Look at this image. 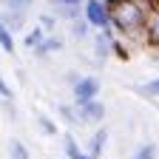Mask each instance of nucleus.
I'll return each mask as SVG.
<instances>
[{
    "label": "nucleus",
    "mask_w": 159,
    "mask_h": 159,
    "mask_svg": "<svg viewBox=\"0 0 159 159\" xmlns=\"http://www.w3.org/2000/svg\"><path fill=\"white\" fill-rule=\"evenodd\" d=\"M111 57L116 60H131V43L122 37H114V43H111Z\"/></svg>",
    "instance_id": "obj_15"
},
{
    "label": "nucleus",
    "mask_w": 159,
    "mask_h": 159,
    "mask_svg": "<svg viewBox=\"0 0 159 159\" xmlns=\"http://www.w3.org/2000/svg\"><path fill=\"white\" fill-rule=\"evenodd\" d=\"M51 6H83L85 0H48Z\"/></svg>",
    "instance_id": "obj_21"
},
{
    "label": "nucleus",
    "mask_w": 159,
    "mask_h": 159,
    "mask_svg": "<svg viewBox=\"0 0 159 159\" xmlns=\"http://www.w3.org/2000/svg\"><path fill=\"white\" fill-rule=\"evenodd\" d=\"M111 9V29L116 37L128 40L131 46H142L145 43V31H148V14L151 9L142 0H105Z\"/></svg>",
    "instance_id": "obj_1"
},
{
    "label": "nucleus",
    "mask_w": 159,
    "mask_h": 159,
    "mask_svg": "<svg viewBox=\"0 0 159 159\" xmlns=\"http://www.w3.org/2000/svg\"><path fill=\"white\" fill-rule=\"evenodd\" d=\"M0 11H23V14H31V6L34 0H0Z\"/></svg>",
    "instance_id": "obj_13"
},
{
    "label": "nucleus",
    "mask_w": 159,
    "mask_h": 159,
    "mask_svg": "<svg viewBox=\"0 0 159 159\" xmlns=\"http://www.w3.org/2000/svg\"><path fill=\"white\" fill-rule=\"evenodd\" d=\"M0 17H3V23H6L14 34L29 29V14H23V11H0Z\"/></svg>",
    "instance_id": "obj_8"
},
{
    "label": "nucleus",
    "mask_w": 159,
    "mask_h": 159,
    "mask_svg": "<svg viewBox=\"0 0 159 159\" xmlns=\"http://www.w3.org/2000/svg\"><path fill=\"white\" fill-rule=\"evenodd\" d=\"M80 77H83L80 71H68V74H66V83H68V85H74V83H77Z\"/></svg>",
    "instance_id": "obj_22"
},
{
    "label": "nucleus",
    "mask_w": 159,
    "mask_h": 159,
    "mask_svg": "<svg viewBox=\"0 0 159 159\" xmlns=\"http://www.w3.org/2000/svg\"><path fill=\"white\" fill-rule=\"evenodd\" d=\"M114 29H105V31H94L91 34V46H94V57L102 63V60L111 57V43H114Z\"/></svg>",
    "instance_id": "obj_5"
},
{
    "label": "nucleus",
    "mask_w": 159,
    "mask_h": 159,
    "mask_svg": "<svg viewBox=\"0 0 159 159\" xmlns=\"http://www.w3.org/2000/svg\"><path fill=\"white\" fill-rule=\"evenodd\" d=\"M99 91H102V83H99V77L94 74H83L77 80V83L71 85V102L74 105H83V102H91V99L99 97Z\"/></svg>",
    "instance_id": "obj_3"
},
{
    "label": "nucleus",
    "mask_w": 159,
    "mask_h": 159,
    "mask_svg": "<svg viewBox=\"0 0 159 159\" xmlns=\"http://www.w3.org/2000/svg\"><path fill=\"white\" fill-rule=\"evenodd\" d=\"M80 108V119H83V125H102V119H105V114H108V108H105V102L102 99H91V102H83V105H77Z\"/></svg>",
    "instance_id": "obj_4"
},
{
    "label": "nucleus",
    "mask_w": 159,
    "mask_h": 159,
    "mask_svg": "<svg viewBox=\"0 0 159 159\" xmlns=\"http://www.w3.org/2000/svg\"><path fill=\"white\" fill-rule=\"evenodd\" d=\"M46 34H48V31H46L43 26H40V23L29 26V29L23 31V46H26L29 51H31V48H37V46H40V43H43V40H46Z\"/></svg>",
    "instance_id": "obj_10"
},
{
    "label": "nucleus",
    "mask_w": 159,
    "mask_h": 159,
    "mask_svg": "<svg viewBox=\"0 0 159 159\" xmlns=\"http://www.w3.org/2000/svg\"><path fill=\"white\" fill-rule=\"evenodd\" d=\"M63 48H66V40H63V37H57V34H46V40H43L37 48H31V54H34L37 60H48L51 54L63 51Z\"/></svg>",
    "instance_id": "obj_6"
},
{
    "label": "nucleus",
    "mask_w": 159,
    "mask_h": 159,
    "mask_svg": "<svg viewBox=\"0 0 159 159\" xmlns=\"http://www.w3.org/2000/svg\"><path fill=\"white\" fill-rule=\"evenodd\" d=\"M83 17L88 20V26L94 31L111 29V9H108L105 0H85L83 3Z\"/></svg>",
    "instance_id": "obj_2"
},
{
    "label": "nucleus",
    "mask_w": 159,
    "mask_h": 159,
    "mask_svg": "<svg viewBox=\"0 0 159 159\" xmlns=\"http://www.w3.org/2000/svg\"><path fill=\"white\" fill-rule=\"evenodd\" d=\"M139 94L159 99V77H153V80H148V83H142V85H139Z\"/></svg>",
    "instance_id": "obj_19"
},
{
    "label": "nucleus",
    "mask_w": 159,
    "mask_h": 159,
    "mask_svg": "<svg viewBox=\"0 0 159 159\" xmlns=\"http://www.w3.org/2000/svg\"><path fill=\"white\" fill-rule=\"evenodd\" d=\"M91 34H94V29L88 26V20L85 17H77V20H71L68 23V37H74V40H91Z\"/></svg>",
    "instance_id": "obj_9"
},
{
    "label": "nucleus",
    "mask_w": 159,
    "mask_h": 159,
    "mask_svg": "<svg viewBox=\"0 0 159 159\" xmlns=\"http://www.w3.org/2000/svg\"><path fill=\"white\" fill-rule=\"evenodd\" d=\"M0 99H6V102H11V99H14V91H11V85L3 80V74H0Z\"/></svg>",
    "instance_id": "obj_20"
},
{
    "label": "nucleus",
    "mask_w": 159,
    "mask_h": 159,
    "mask_svg": "<svg viewBox=\"0 0 159 159\" xmlns=\"http://www.w3.org/2000/svg\"><path fill=\"white\" fill-rule=\"evenodd\" d=\"M34 125L40 128V134H46V136H57V122H54L48 114H37V116H34Z\"/></svg>",
    "instance_id": "obj_14"
},
{
    "label": "nucleus",
    "mask_w": 159,
    "mask_h": 159,
    "mask_svg": "<svg viewBox=\"0 0 159 159\" xmlns=\"http://www.w3.org/2000/svg\"><path fill=\"white\" fill-rule=\"evenodd\" d=\"M9 156H11V159H31L29 148L20 142V139H11V142H9Z\"/></svg>",
    "instance_id": "obj_18"
},
{
    "label": "nucleus",
    "mask_w": 159,
    "mask_h": 159,
    "mask_svg": "<svg viewBox=\"0 0 159 159\" xmlns=\"http://www.w3.org/2000/svg\"><path fill=\"white\" fill-rule=\"evenodd\" d=\"M105 145H108V128H105V125H97L94 134H91V139H88L85 153H88L91 159H99V156H102V151H105Z\"/></svg>",
    "instance_id": "obj_7"
},
{
    "label": "nucleus",
    "mask_w": 159,
    "mask_h": 159,
    "mask_svg": "<svg viewBox=\"0 0 159 159\" xmlns=\"http://www.w3.org/2000/svg\"><path fill=\"white\" fill-rule=\"evenodd\" d=\"M37 23L43 26L48 34H57V26H60V20H57V14H54V11H46V14H40V17H37Z\"/></svg>",
    "instance_id": "obj_17"
},
{
    "label": "nucleus",
    "mask_w": 159,
    "mask_h": 159,
    "mask_svg": "<svg viewBox=\"0 0 159 159\" xmlns=\"http://www.w3.org/2000/svg\"><path fill=\"white\" fill-rule=\"evenodd\" d=\"M57 114L66 119L68 125H83V119H80V108L74 102H63V105H57Z\"/></svg>",
    "instance_id": "obj_12"
},
{
    "label": "nucleus",
    "mask_w": 159,
    "mask_h": 159,
    "mask_svg": "<svg viewBox=\"0 0 159 159\" xmlns=\"http://www.w3.org/2000/svg\"><path fill=\"white\" fill-rule=\"evenodd\" d=\"M0 48L6 54H14L17 51V40H14V31L3 23V17H0Z\"/></svg>",
    "instance_id": "obj_11"
},
{
    "label": "nucleus",
    "mask_w": 159,
    "mask_h": 159,
    "mask_svg": "<svg viewBox=\"0 0 159 159\" xmlns=\"http://www.w3.org/2000/svg\"><path fill=\"white\" fill-rule=\"evenodd\" d=\"M156 153H159L156 142H142V145L134 151V156H131V159H156Z\"/></svg>",
    "instance_id": "obj_16"
},
{
    "label": "nucleus",
    "mask_w": 159,
    "mask_h": 159,
    "mask_svg": "<svg viewBox=\"0 0 159 159\" xmlns=\"http://www.w3.org/2000/svg\"><path fill=\"white\" fill-rule=\"evenodd\" d=\"M74 159H91V156H88V153H85V151H80V153H77V156H74Z\"/></svg>",
    "instance_id": "obj_23"
}]
</instances>
